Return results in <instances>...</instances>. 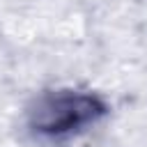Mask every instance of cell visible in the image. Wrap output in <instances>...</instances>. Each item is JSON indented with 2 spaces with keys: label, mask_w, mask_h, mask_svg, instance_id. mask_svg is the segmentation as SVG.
<instances>
[{
  "label": "cell",
  "mask_w": 147,
  "mask_h": 147,
  "mask_svg": "<svg viewBox=\"0 0 147 147\" xmlns=\"http://www.w3.org/2000/svg\"><path fill=\"white\" fill-rule=\"evenodd\" d=\"M101 110L103 108L94 96H83V94L55 96L37 108L34 124L41 131L62 133V131H71L74 126H83L85 122L94 119Z\"/></svg>",
  "instance_id": "obj_1"
}]
</instances>
